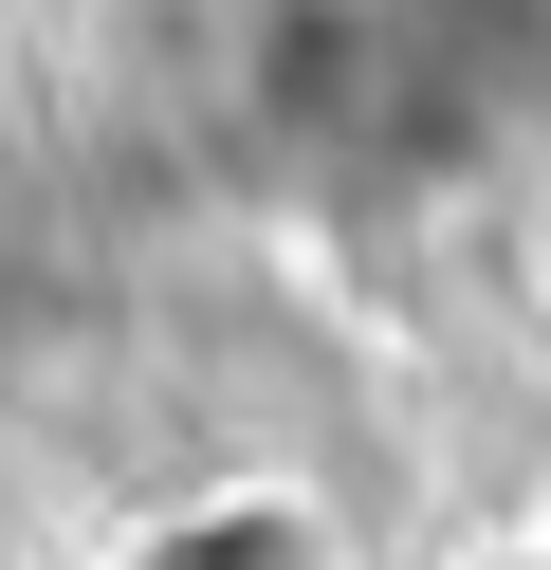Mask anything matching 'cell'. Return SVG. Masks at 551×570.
Instances as JSON below:
<instances>
[{"label": "cell", "mask_w": 551, "mask_h": 570, "mask_svg": "<svg viewBox=\"0 0 551 570\" xmlns=\"http://www.w3.org/2000/svg\"><path fill=\"white\" fill-rule=\"evenodd\" d=\"M386 19H367V0H257V92H276L294 129H367L386 111Z\"/></svg>", "instance_id": "1"}, {"label": "cell", "mask_w": 551, "mask_h": 570, "mask_svg": "<svg viewBox=\"0 0 551 570\" xmlns=\"http://www.w3.org/2000/svg\"><path fill=\"white\" fill-rule=\"evenodd\" d=\"M129 570H350V552H331V515L294 479H220V497H184V515H147Z\"/></svg>", "instance_id": "2"}, {"label": "cell", "mask_w": 551, "mask_h": 570, "mask_svg": "<svg viewBox=\"0 0 551 570\" xmlns=\"http://www.w3.org/2000/svg\"><path fill=\"white\" fill-rule=\"evenodd\" d=\"M514 570H551V533H533V552H514Z\"/></svg>", "instance_id": "3"}]
</instances>
